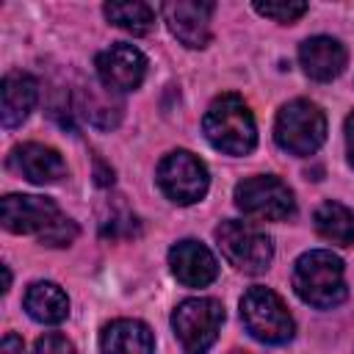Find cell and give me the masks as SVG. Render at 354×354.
I'll list each match as a JSON object with an SVG mask.
<instances>
[{
	"label": "cell",
	"mask_w": 354,
	"mask_h": 354,
	"mask_svg": "<svg viewBox=\"0 0 354 354\" xmlns=\"http://www.w3.org/2000/svg\"><path fill=\"white\" fill-rule=\"evenodd\" d=\"M102 11L113 25L133 36H144L155 25V8L147 3H108Z\"/></svg>",
	"instance_id": "cell-19"
},
{
	"label": "cell",
	"mask_w": 354,
	"mask_h": 354,
	"mask_svg": "<svg viewBox=\"0 0 354 354\" xmlns=\"http://www.w3.org/2000/svg\"><path fill=\"white\" fill-rule=\"evenodd\" d=\"M274 138L290 155H313L326 138V119L310 100H293L279 108Z\"/></svg>",
	"instance_id": "cell-4"
},
{
	"label": "cell",
	"mask_w": 354,
	"mask_h": 354,
	"mask_svg": "<svg viewBox=\"0 0 354 354\" xmlns=\"http://www.w3.org/2000/svg\"><path fill=\"white\" fill-rule=\"evenodd\" d=\"M39 100V83L28 72H8L3 77V127H19Z\"/></svg>",
	"instance_id": "cell-16"
},
{
	"label": "cell",
	"mask_w": 354,
	"mask_h": 354,
	"mask_svg": "<svg viewBox=\"0 0 354 354\" xmlns=\"http://www.w3.org/2000/svg\"><path fill=\"white\" fill-rule=\"evenodd\" d=\"M293 290L301 301L329 310L346 299V279H343V260L326 249L304 252L293 266Z\"/></svg>",
	"instance_id": "cell-3"
},
{
	"label": "cell",
	"mask_w": 354,
	"mask_h": 354,
	"mask_svg": "<svg viewBox=\"0 0 354 354\" xmlns=\"http://www.w3.org/2000/svg\"><path fill=\"white\" fill-rule=\"evenodd\" d=\"M216 241L224 252V257L246 271V274H260L268 268L271 257H274V246H271V238L266 232H260L254 224L249 221H235V218H227L216 227Z\"/></svg>",
	"instance_id": "cell-7"
},
{
	"label": "cell",
	"mask_w": 354,
	"mask_h": 354,
	"mask_svg": "<svg viewBox=\"0 0 354 354\" xmlns=\"http://www.w3.org/2000/svg\"><path fill=\"white\" fill-rule=\"evenodd\" d=\"M0 218L8 232L19 235H39L47 246H66L75 241L77 227L72 218H66L58 205L47 196H19L11 194L0 202Z\"/></svg>",
	"instance_id": "cell-1"
},
{
	"label": "cell",
	"mask_w": 354,
	"mask_h": 354,
	"mask_svg": "<svg viewBox=\"0 0 354 354\" xmlns=\"http://www.w3.org/2000/svg\"><path fill=\"white\" fill-rule=\"evenodd\" d=\"M241 321L260 343H288L293 337V318L285 301L268 288H249L241 299Z\"/></svg>",
	"instance_id": "cell-5"
},
{
	"label": "cell",
	"mask_w": 354,
	"mask_h": 354,
	"mask_svg": "<svg viewBox=\"0 0 354 354\" xmlns=\"http://www.w3.org/2000/svg\"><path fill=\"white\" fill-rule=\"evenodd\" d=\"M254 11L277 22H296L307 11V3H254Z\"/></svg>",
	"instance_id": "cell-20"
},
{
	"label": "cell",
	"mask_w": 354,
	"mask_h": 354,
	"mask_svg": "<svg viewBox=\"0 0 354 354\" xmlns=\"http://www.w3.org/2000/svg\"><path fill=\"white\" fill-rule=\"evenodd\" d=\"M202 130L207 141L227 155H249L257 144L254 116L238 94L216 97L202 119Z\"/></svg>",
	"instance_id": "cell-2"
},
{
	"label": "cell",
	"mask_w": 354,
	"mask_h": 354,
	"mask_svg": "<svg viewBox=\"0 0 354 354\" xmlns=\"http://www.w3.org/2000/svg\"><path fill=\"white\" fill-rule=\"evenodd\" d=\"M210 14H213V3H199V0H177L163 6V19L169 30L185 47H205L210 41Z\"/></svg>",
	"instance_id": "cell-11"
},
{
	"label": "cell",
	"mask_w": 354,
	"mask_h": 354,
	"mask_svg": "<svg viewBox=\"0 0 354 354\" xmlns=\"http://www.w3.org/2000/svg\"><path fill=\"white\" fill-rule=\"evenodd\" d=\"M100 348H102V354H152L155 337L144 321L119 318L102 329Z\"/></svg>",
	"instance_id": "cell-15"
},
{
	"label": "cell",
	"mask_w": 354,
	"mask_h": 354,
	"mask_svg": "<svg viewBox=\"0 0 354 354\" xmlns=\"http://www.w3.org/2000/svg\"><path fill=\"white\" fill-rule=\"evenodd\" d=\"M8 166L19 177H25L28 183H36V185L58 183L66 174L64 158L53 147H44V144H19V147H14L11 155H8Z\"/></svg>",
	"instance_id": "cell-12"
},
{
	"label": "cell",
	"mask_w": 354,
	"mask_h": 354,
	"mask_svg": "<svg viewBox=\"0 0 354 354\" xmlns=\"http://www.w3.org/2000/svg\"><path fill=\"white\" fill-rule=\"evenodd\" d=\"M169 266L177 282L188 288H205L216 279L218 263L210 254V249L199 241H180L169 249Z\"/></svg>",
	"instance_id": "cell-13"
},
{
	"label": "cell",
	"mask_w": 354,
	"mask_h": 354,
	"mask_svg": "<svg viewBox=\"0 0 354 354\" xmlns=\"http://www.w3.org/2000/svg\"><path fill=\"white\" fill-rule=\"evenodd\" d=\"M28 315L39 324H61L69 313V299L55 282H33L22 299Z\"/></svg>",
	"instance_id": "cell-17"
},
{
	"label": "cell",
	"mask_w": 354,
	"mask_h": 354,
	"mask_svg": "<svg viewBox=\"0 0 354 354\" xmlns=\"http://www.w3.org/2000/svg\"><path fill=\"white\" fill-rule=\"evenodd\" d=\"M232 354H246V351H232Z\"/></svg>",
	"instance_id": "cell-24"
},
{
	"label": "cell",
	"mask_w": 354,
	"mask_h": 354,
	"mask_svg": "<svg viewBox=\"0 0 354 354\" xmlns=\"http://www.w3.org/2000/svg\"><path fill=\"white\" fill-rule=\"evenodd\" d=\"M36 354H75V346L64 337V335H44L36 340Z\"/></svg>",
	"instance_id": "cell-21"
},
{
	"label": "cell",
	"mask_w": 354,
	"mask_h": 354,
	"mask_svg": "<svg viewBox=\"0 0 354 354\" xmlns=\"http://www.w3.org/2000/svg\"><path fill=\"white\" fill-rule=\"evenodd\" d=\"M0 354H25V348H22V340L17 337V335H6L3 337V348H0Z\"/></svg>",
	"instance_id": "cell-22"
},
{
	"label": "cell",
	"mask_w": 354,
	"mask_h": 354,
	"mask_svg": "<svg viewBox=\"0 0 354 354\" xmlns=\"http://www.w3.org/2000/svg\"><path fill=\"white\" fill-rule=\"evenodd\" d=\"M207 183L210 177H207L205 163L185 149L169 152L158 166V185L177 205L199 202L207 194Z\"/></svg>",
	"instance_id": "cell-9"
},
{
	"label": "cell",
	"mask_w": 354,
	"mask_h": 354,
	"mask_svg": "<svg viewBox=\"0 0 354 354\" xmlns=\"http://www.w3.org/2000/svg\"><path fill=\"white\" fill-rule=\"evenodd\" d=\"M346 149H348V163L354 166V111L346 119Z\"/></svg>",
	"instance_id": "cell-23"
},
{
	"label": "cell",
	"mask_w": 354,
	"mask_h": 354,
	"mask_svg": "<svg viewBox=\"0 0 354 354\" xmlns=\"http://www.w3.org/2000/svg\"><path fill=\"white\" fill-rule=\"evenodd\" d=\"M235 205L243 210V216L260 218V221H282L293 216L296 210L290 188L279 177H271V174H260V177H249L238 183Z\"/></svg>",
	"instance_id": "cell-8"
},
{
	"label": "cell",
	"mask_w": 354,
	"mask_h": 354,
	"mask_svg": "<svg viewBox=\"0 0 354 354\" xmlns=\"http://www.w3.org/2000/svg\"><path fill=\"white\" fill-rule=\"evenodd\" d=\"M97 75L108 91H130L141 86L147 58L133 44H113L97 55Z\"/></svg>",
	"instance_id": "cell-10"
},
{
	"label": "cell",
	"mask_w": 354,
	"mask_h": 354,
	"mask_svg": "<svg viewBox=\"0 0 354 354\" xmlns=\"http://www.w3.org/2000/svg\"><path fill=\"white\" fill-rule=\"evenodd\" d=\"M224 324V307L216 299H185L171 313L174 335L185 354H205Z\"/></svg>",
	"instance_id": "cell-6"
},
{
	"label": "cell",
	"mask_w": 354,
	"mask_h": 354,
	"mask_svg": "<svg viewBox=\"0 0 354 354\" xmlns=\"http://www.w3.org/2000/svg\"><path fill=\"white\" fill-rule=\"evenodd\" d=\"M346 47L332 36H313L299 47V64L313 80H332L346 66Z\"/></svg>",
	"instance_id": "cell-14"
},
{
	"label": "cell",
	"mask_w": 354,
	"mask_h": 354,
	"mask_svg": "<svg viewBox=\"0 0 354 354\" xmlns=\"http://www.w3.org/2000/svg\"><path fill=\"white\" fill-rule=\"evenodd\" d=\"M313 224L318 230L321 238L340 243V246H354V210H348L340 202H324L315 216Z\"/></svg>",
	"instance_id": "cell-18"
}]
</instances>
